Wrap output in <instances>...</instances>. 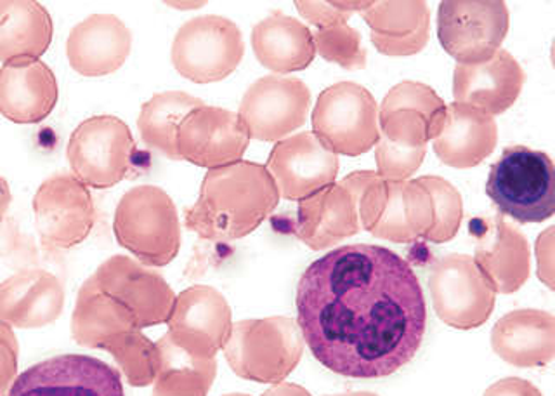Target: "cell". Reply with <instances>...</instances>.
<instances>
[{
  "label": "cell",
  "instance_id": "1",
  "mask_svg": "<svg viewBox=\"0 0 555 396\" xmlns=\"http://www.w3.org/2000/svg\"><path fill=\"white\" fill-rule=\"evenodd\" d=\"M295 306L312 357L344 378L396 374L416 357L427 327L421 280L380 245H343L317 259Z\"/></svg>",
  "mask_w": 555,
  "mask_h": 396
},
{
  "label": "cell",
  "instance_id": "2",
  "mask_svg": "<svg viewBox=\"0 0 555 396\" xmlns=\"http://www.w3.org/2000/svg\"><path fill=\"white\" fill-rule=\"evenodd\" d=\"M282 201L268 169L240 161L207 170L195 204L184 213V225L202 240L233 242L250 235Z\"/></svg>",
  "mask_w": 555,
  "mask_h": 396
},
{
  "label": "cell",
  "instance_id": "3",
  "mask_svg": "<svg viewBox=\"0 0 555 396\" xmlns=\"http://www.w3.org/2000/svg\"><path fill=\"white\" fill-rule=\"evenodd\" d=\"M113 233L120 247L147 268H164L181 248V221L169 193L141 184L124 193L113 218Z\"/></svg>",
  "mask_w": 555,
  "mask_h": 396
},
{
  "label": "cell",
  "instance_id": "4",
  "mask_svg": "<svg viewBox=\"0 0 555 396\" xmlns=\"http://www.w3.org/2000/svg\"><path fill=\"white\" fill-rule=\"evenodd\" d=\"M502 216L517 222L548 221L555 214V169L548 153L512 144L491 166L485 188Z\"/></svg>",
  "mask_w": 555,
  "mask_h": 396
},
{
  "label": "cell",
  "instance_id": "5",
  "mask_svg": "<svg viewBox=\"0 0 555 396\" xmlns=\"http://www.w3.org/2000/svg\"><path fill=\"white\" fill-rule=\"evenodd\" d=\"M304 344L294 318H248L233 323L222 352L238 378L274 386L297 369Z\"/></svg>",
  "mask_w": 555,
  "mask_h": 396
},
{
  "label": "cell",
  "instance_id": "6",
  "mask_svg": "<svg viewBox=\"0 0 555 396\" xmlns=\"http://www.w3.org/2000/svg\"><path fill=\"white\" fill-rule=\"evenodd\" d=\"M311 123L312 135L337 157H360L380 140L378 103L361 84L337 82L321 91Z\"/></svg>",
  "mask_w": 555,
  "mask_h": 396
},
{
  "label": "cell",
  "instance_id": "7",
  "mask_svg": "<svg viewBox=\"0 0 555 396\" xmlns=\"http://www.w3.org/2000/svg\"><path fill=\"white\" fill-rule=\"evenodd\" d=\"M245 56V42L236 23L207 14L188 20L173 37L170 60L190 82L212 84L228 79Z\"/></svg>",
  "mask_w": 555,
  "mask_h": 396
},
{
  "label": "cell",
  "instance_id": "8",
  "mask_svg": "<svg viewBox=\"0 0 555 396\" xmlns=\"http://www.w3.org/2000/svg\"><path fill=\"white\" fill-rule=\"evenodd\" d=\"M134 153V136L115 115H94L78 124L66 146L72 175L95 190H108L121 183Z\"/></svg>",
  "mask_w": 555,
  "mask_h": 396
},
{
  "label": "cell",
  "instance_id": "9",
  "mask_svg": "<svg viewBox=\"0 0 555 396\" xmlns=\"http://www.w3.org/2000/svg\"><path fill=\"white\" fill-rule=\"evenodd\" d=\"M511 13L500 0H444L438 10V39L456 65L485 63L502 49Z\"/></svg>",
  "mask_w": 555,
  "mask_h": 396
},
{
  "label": "cell",
  "instance_id": "10",
  "mask_svg": "<svg viewBox=\"0 0 555 396\" xmlns=\"http://www.w3.org/2000/svg\"><path fill=\"white\" fill-rule=\"evenodd\" d=\"M429 292L439 320L456 331L485 325L496 303V292L468 254L439 257L430 268Z\"/></svg>",
  "mask_w": 555,
  "mask_h": 396
},
{
  "label": "cell",
  "instance_id": "11",
  "mask_svg": "<svg viewBox=\"0 0 555 396\" xmlns=\"http://www.w3.org/2000/svg\"><path fill=\"white\" fill-rule=\"evenodd\" d=\"M311 106V91L295 77L266 75L243 94L238 117L250 140L278 143L306 124Z\"/></svg>",
  "mask_w": 555,
  "mask_h": 396
},
{
  "label": "cell",
  "instance_id": "12",
  "mask_svg": "<svg viewBox=\"0 0 555 396\" xmlns=\"http://www.w3.org/2000/svg\"><path fill=\"white\" fill-rule=\"evenodd\" d=\"M34 214L42 244L60 251L82 244L95 222L91 192L72 173L42 181L34 196Z\"/></svg>",
  "mask_w": 555,
  "mask_h": 396
},
{
  "label": "cell",
  "instance_id": "13",
  "mask_svg": "<svg viewBox=\"0 0 555 396\" xmlns=\"http://www.w3.org/2000/svg\"><path fill=\"white\" fill-rule=\"evenodd\" d=\"M167 337L202 360H217L233 327V311L225 297L210 285H191L176 296L167 320Z\"/></svg>",
  "mask_w": 555,
  "mask_h": 396
},
{
  "label": "cell",
  "instance_id": "14",
  "mask_svg": "<svg viewBox=\"0 0 555 396\" xmlns=\"http://www.w3.org/2000/svg\"><path fill=\"white\" fill-rule=\"evenodd\" d=\"M8 396H126L120 370L86 355L35 363L14 379Z\"/></svg>",
  "mask_w": 555,
  "mask_h": 396
},
{
  "label": "cell",
  "instance_id": "15",
  "mask_svg": "<svg viewBox=\"0 0 555 396\" xmlns=\"http://www.w3.org/2000/svg\"><path fill=\"white\" fill-rule=\"evenodd\" d=\"M95 285L129 309L139 329L162 325L169 320L176 292L158 271L134 257L112 256L91 274Z\"/></svg>",
  "mask_w": 555,
  "mask_h": 396
},
{
  "label": "cell",
  "instance_id": "16",
  "mask_svg": "<svg viewBox=\"0 0 555 396\" xmlns=\"http://www.w3.org/2000/svg\"><path fill=\"white\" fill-rule=\"evenodd\" d=\"M248 144L250 135L238 114L208 105L193 110L176 138L179 161L208 170L243 161Z\"/></svg>",
  "mask_w": 555,
  "mask_h": 396
},
{
  "label": "cell",
  "instance_id": "17",
  "mask_svg": "<svg viewBox=\"0 0 555 396\" xmlns=\"http://www.w3.org/2000/svg\"><path fill=\"white\" fill-rule=\"evenodd\" d=\"M476 240L474 263L496 294H514L531 274V251L519 228L503 216L476 218L468 225Z\"/></svg>",
  "mask_w": 555,
  "mask_h": 396
},
{
  "label": "cell",
  "instance_id": "18",
  "mask_svg": "<svg viewBox=\"0 0 555 396\" xmlns=\"http://www.w3.org/2000/svg\"><path fill=\"white\" fill-rule=\"evenodd\" d=\"M285 201L299 202L337 181L338 157L312 132H299L278 141L266 164Z\"/></svg>",
  "mask_w": 555,
  "mask_h": 396
},
{
  "label": "cell",
  "instance_id": "19",
  "mask_svg": "<svg viewBox=\"0 0 555 396\" xmlns=\"http://www.w3.org/2000/svg\"><path fill=\"white\" fill-rule=\"evenodd\" d=\"M525 82L522 66L508 51L500 49L488 62L455 66L453 100L496 117L514 106Z\"/></svg>",
  "mask_w": 555,
  "mask_h": 396
},
{
  "label": "cell",
  "instance_id": "20",
  "mask_svg": "<svg viewBox=\"0 0 555 396\" xmlns=\"http://www.w3.org/2000/svg\"><path fill=\"white\" fill-rule=\"evenodd\" d=\"M132 51V34L115 14H91L69 31L66 56L83 77H106L120 71Z\"/></svg>",
  "mask_w": 555,
  "mask_h": 396
},
{
  "label": "cell",
  "instance_id": "21",
  "mask_svg": "<svg viewBox=\"0 0 555 396\" xmlns=\"http://www.w3.org/2000/svg\"><path fill=\"white\" fill-rule=\"evenodd\" d=\"M354 195L340 181L299 201L294 235L312 251H325L360 233Z\"/></svg>",
  "mask_w": 555,
  "mask_h": 396
},
{
  "label": "cell",
  "instance_id": "22",
  "mask_svg": "<svg viewBox=\"0 0 555 396\" xmlns=\"http://www.w3.org/2000/svg\"><path fill=\"white\" fill-rule=\"evenodd\" d=\"M60 88L46 63L20 58L0 68V114L14 124H39L56 108Z\"/></svg>",
  "mask_w": 555,
  "mask_h": 396
},
{
  "label": "cell",
  "instance_id": "23",
  "mask_svg": "<svg viewBox=\"0 0 555 396\" xmlns=\"http://www.w3.org/2000/svg\"><path fill=\"white\" fill-rule=\"evenodd\" d=\"M65 308V288L46 270H22L0 283V320L17 329L56 322Z\"/></svg>",
  "mask_w": 555,
  "mask_h": 396
},
{
  "label": "cell",
  "instance_id": "24",
  "mask_svg": "<svg viewBox=\"0 0 555 396\" xmlns=\"http://www.w3.org/2000/svg\"><path fill=\"white\" fill-rule=\"evenodd\" d=\"M491 348L517 369L545 367L555 358V317L542 309H514L491 331Z\"/></svg>",
  "mask_w": 555,
  "mask_h": 396
},
{
  "label": "cell",
  "instance_id": "25",
  "mask_svg": "<svg viewBox=\"0 0 555 396\" xmlns=\"http://www.w3.org/2000/svg\"><path fill=\"white\" fill-rule=\"evenodd\" d=\"M499 126L490 115L464 103L448 105L447 118L433 140L434 153L444 166L473 169L496 149Z\"/></svg>",
  "mask_w": 555,
  "mask_h": 396
},
{
  "label": "cell",
  "instance_id": "26",
  "mask_svg": "<svg viewBox=\"0 0 555 396\" xmlns=\"http://www.w3.org/2000/svg\"><path fill=\"white\" fill-rule=\"evenodd\" d=\"M372 44L384 56H413L430 37V11L421 0H382L363 11Z\"/></svg>",
  "mask_w": 555,
  "mask_h": 396
},
{
  "label": "cell",
  "instance_id": "27",
  "mask_svg": "<svg viewBox=\"0 0 555 396\" xmlns=\"http://www.w3.org/2000/svg\"><path fill=\"white\" fill-rule=\"evenodd\" d=\"M138 329L129 309L101 291L91 277L82 283L72 315V337L78 346L112 353Z\"/></svg>",
  "mask_w": 555,
  "mask_h": 396
},
{
  "label": "cell",
  "instance_id": "28",
  "mask_svg": "<svg viewBox=\"0 0 555 396\" xmlns=\"http://www.w3.org/2000/svg\"><path fill=\"white\" fill-rule=\"evenodd\" d=\"M380 140L375 144L377 173L384 181H408L427 153V123L413 110L378 115Z\"/></svg>",
  "mask_w": 555,
  "mask_h": 396
},
{
  "label": "cell",
  "instance_id": "29",
  "mask_svg": "<svg viewBox=\"0 0 555 396\" xmlns=\"http://www.w3.org/2000/svg\"><path fill=\"white\" fill-rule=\"evenodd\" d=\"M251 49L257 62L276 75L306 71L317 56L311 28L282 11L251 28Z\"/></svg>",
  "mask_w": 555,
  "mask_h": 396
},
{
  "label": "cell",
  "instance_id": "30",
  "mask_svg": "<svg viewBox=\"0 0 555 396\" xmlns=\"http://www.w3.org/2000/svg\"><path fill=\"white\" fill-rule=\"evenodd\" d=\"M433 225V199L416 179L387 181L386 205L370 233L395 244H412L425 239Z\"/></svg>",
  "mask_w": 555,
  "mask_h": 396
},
{
  "label": "cell",
  "instance_id": "31",
  "mask_svg": "<svg viewBox=\"0 0 555 396\" xmlns=\"http://www.w3.org/2000/svg\"><path fill=\"white\" fill-rule=\"evenodd\" d=\"M54 36L51 14L34 0H0V62L48 53Z\"/></svg>",
  "mask_w": 555,
  "mask_h": 396
},
{
  "label": "cell",
  "instance_id": "32",
  "mask_svg": "<svg viewBox=\"0 0 555 396\" xmlns=\"http://www.w3.org/2000/svg\"><path fill=\"white\" fill-rule=\"evenodd\" d=\"M204 105V101L188 92H158L139 112L138 129L141 140L170 161H179L176 150L179 126L193 110Z\"/></svg>",
  "mask_w": 555,
  "mask_h": 396
},
{
  "label": "cell",
  "instance_id": "33",
  "mask_svg": "<svg viewBox=\"0 0 555 396\" xmlns=\"http://www.w3.org/2000/svg\"><path fill=\"white\" fill-rule=\"evenodd\" d=\"M160 372L152 396H207L217 375V360H202L179 348L167 335L158 341Z\"/></svg>",
  "mask_w": 555,
  "mask_h": 396
},
{
  "label": "cell",
  "instance_id": "34",
  "mask_svg": "<svg viewBox=\"0 0 555 396\" xmlns=\"http://www.w3.org/2000/svg\"><path fill=\"white\" fill-rule=\"evenodd\" d=\"M398 110H413L416 114H421L427 123V138L433 141L444 124L448 103H444L438 92L427 84L404 80L396 84L395 88L387 92L378 105V115L390 114Z\"/></svg>",
  "mask_w": 555,
  "mask_h": 396
},
{
  "label": "cell",
  "instance_id": "35",
  "mask_svg": "<svg viewBox=\"0 0 555 396\" xmlns=\"http://www.w3.org/2000/svg\"><path fill=\"white\" fill-rule=\"evenodd\" d=\"M418 184L429 192L434 204V225L425 235L430 244H447L455 239L464 219V201L450 181L439 176H421Z\"/></svg>",
  "mask_w": 555,
  "mask_h": 396
},
{
  "label": "cell",
  "instance_id": "36",
  "mask_svg": "<svg viewBox=\"0 0 555 396\" xmlns=\"http://www.w3.org/2000/svg\"><path fill=\"white\" fill-rule=\"evenodd\" d=\"M130 386L146 387L155 383L160 372L162 355L158 344L153 343L143 331L130 332L124 343L109 353Z\"/></svg>",
  "mask_w": 555,
  "mask_h": 396
},
{
  "label": "cell",
  "instance_id": "37",
  "mask_svg": "<svg viewBox=\"0 0 555 396\" xmlns=\"http://www.w3.org/2000/svg\"><path fill=\"white\" fill-rule=\"evenodd\" d=\"M314 48L326 62L335 63L344 71H364L369 63V53L364 49L360 31L349 23L334 25L312 34Z\"/></svg>",
  "mask_w": 555,
  "mask_h": 396
},
{
  "label": "cell",
  "instance_id": "38",
  "mask_svg": "<svg viewBox=\"0 0 555 396\" xmlns=\"http://www.w3.org/2000/svg\"><path fill=\"white\" fill-rule=\"evenodd\" d=\"M340 183L354 195L361 230L370 233L386 205L387 181L378 176L377 170H354L340 179Z\"/></svg>",
  "mask_w": 555,
  "mask_h": 396
},
{
  "label": "cell",
  "instance_id": "39",
  "mask_svg": "<svg viewBox=\"0 0 555 396\" xmlns=\"http://www.w3.org/2000/svg\"><path fill=\"white\" fill-rule=\"evenodd\" d=\"M295 8H297L300 16H302L306 22L311 23L312 27H317V30L334 27V25H344V23H349L352 16V14L340 10L335 0H328V2L297 0Z\"/></svg>",
  "mask_w": 555,
  "mask_h": 396
},
{
  "label": "cell",
  "instance_id": "40",
  "mask_svg": "<svg viewBox=\"0 0 555 396\" xmlns=\"http://www.w3.org/2000/svg\"><path fill=\"white\" fill-rule=\"evenodd\" d=\"M17 346L13 327L0 320V396H8L17 375Z\"/></svg>",
  "mask_w": 555,
  "mask_h": 396
},
{
  "label": "cell",
  "instance_id": "41",
  "mask_svg": "<svg viewBox=\"0 0 555 396\" xmlns=\"http://www.w3.org/2000/svg\"><path fill=\"white\" fill-rule=\"evenodd\" d=\"M554 233L555 228L548 227L543 233H540L534 245L537 253L538 279L542 280L543 285L554 291Z\"/></svg>",
  "mask_w": 555,
  "mask_h": 396
},
{
  "label": "cell",
  "instance_id": "42",
  "mask_svg": "<svg viewBox=\"0 0 555 396\" xmlns=\"http://www.w3.org/2000/svg\"><path fill=\"white\" fill-rule=\"evenodd\" d=\"M482 396H543L542 392L526 379L505 378L491 384Z\"/></svg>",
  "mask_w": 555,
  "mask_h": 396
},
{
  "label": "cell",
  "instance_id": "43",
  "mask_svg": "<svg viewBox=\"0 0 555 396\" xmlns=\"http://www.w3.org/2000/svg\"><path fill=\"white\" fill-rule=\"evenodd\" d=\"M260 396H312L306 387L299 386L294 383L274 384L273 387H269L268 392L262 393Z\"/></svg>",
  "mask_w": 555,
  "mask_h": 396
},
{
  "label": "cell",
  "instance_id": "44",
  "mask_svg": "<svg viewBox=\"0 0 555 396\" xmlns=\"http://www.w3.org/2000/svg\"><path fill=\"white\" fill-rule=\"evenodd\" d=\"M13 201L11 195V188H9L8 181L0 176V225L4 221L5 214H8L9 205Z\"/></svg>",
  "mask_w": 555,
  "mask_h": 396
},
{
  "label": "cell",
  "instance_id": "45",
  "mask_svg": "<svg viewBox=\"0 0 555 396\" xmlns=\"http://www.w3.org/2000/svg\"><path fill=\"white\" fill-rule=\"evenodd\" d=\"M176 5L178 10H198L202 5H205V2H191V4H169Z\"/></svg>",
  "mask_w": 555,
  "mask_h": 396
},
{
  "label": "cell",
  "instance_id": "46",
  "mask_svg": "<svg viewBox=\"0 0 555 396\" xmlns=\"http://www.w3.org/2000/svg\"><path fill=\"white\" fill-rule=\"evenodd\" d=\"M326 396H378V395H375V393H372V392H349V393H343V395H326Z\"/></svg>",
  "mask_w": 555,
  "mask_h": 396
},
{
  "label": "cell",
  "instance_id": "47",
  "mask_svg": "<svg viewBox=\"0 0 555 396\" xmlns=\"http://www.w3.org/2000/svg\"><path fill=\"white\" fill-rule=\"evenodd\" d=\"M222 396H250V395H245V393H230V395H222Z\"/></svg>",
  "mask_w": 555,
  "mask_h": 396
}]
</instances>
